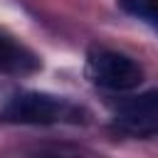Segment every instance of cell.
<instances>
[{
    "instance_id": "cell-1",
    "label": "cell",
    "mask_w": 158,
    "mask_h": 158,
    "mask_svg": "<svg viewBox=\"0 0 158 158\" xmlns=\"http://www.w3.org/2000/svg\"><path fill=\"white\" fill-rule=\"evenodd\" d=\"M89 77L94 84L114 91L136 89L143 81V69L131 57L114 49H91L89 52Z\"/></svg>"
},
{
    "instance_id": "cell-2",
    "label": "cell",
    "mask_w": 158,
    "mask_h": 158,
    "mask_svg": "<svg viewBox=\"0 0 158 158\" xmlns=\"http://www.w3.org/2000/svg\"><path fill=\"white\" fill-rule=\"evenodd\" d=\"M64 111V104L57 96L40 91H22L10 99L2 116L17 123H54Z\"/></svg>"
},
{
    "instance_id": "cell-3",
    "label": "cell",
    "mask_w": 158,
    "mask_h": 158,
    "mask_svg": "<svg viewBox=\"0 0 158 158\" xmlns=\"http://www.w3.org/2000/svg\"><path fill=\"white\" fill-rule=\"evenodd\" d=\"M40 67L37 57L32 52H27L25 47L0 37V72H7V74H27V72H35Z\"/></svg>"
},
{
    "instance_id": "cell-4",
    "label": "cell",
    "mask_w": 158,
    "mask_h": 158,
    "mask_svg": "<svg viewBox=\"0 0 158 158\" xmlns=\"http://www.w3.org/2000/svg\"><path fill=\"white\" fill-rule=\"evenodd\" d=\"M121 10L131 17H138L153 27H158V0H118Z\"/></svg>"
},
{
    "instance_id": "cell-5",
    "label": "cell",
    "mask_w": 158,
    "mask_h": 158,
    "mask_svg": "<svg viewBox=\"0 0 158 158\" xmlns=\"http://www.w3.org/2000/svg\"><path fill=\"white\" fill-rule=\"evenodd\" d=\"M121 111H133V114H146V116H153L158 118V89L153 91H146L136 99H131L128 104L121 106Z\"/></svg>"
}]
</instances>
